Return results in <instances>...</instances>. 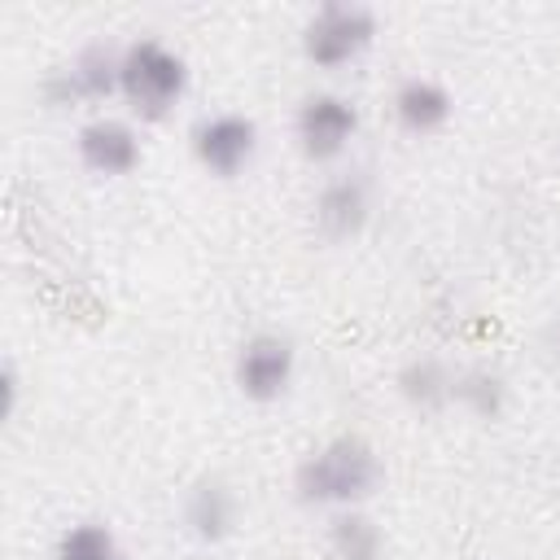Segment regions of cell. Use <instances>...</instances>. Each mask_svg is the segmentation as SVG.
<instances>
[{
  "label": "cell",
  "instance_id": "6da1fadb",
  "mask_svg": "<svg viewBox=\"0 0 560 560\" xmlns=\"http://www.w3.org/2000/svg\"><path fill=\"white\" fill-rule=\"evenodd\" d=\"M381 477L385 468H381L376 446L359 433H337L298 459L293 490L311 508L341 512V508H363L381 490Z\"/></svg>",
  "mask_w": 560,
  "mask_h": 560
},
{
  "label": "cell",
  "instance_id": "7a4b0ae2",
  "mask_svg": "<svg viewBox=\"0 0 560 560\" xmlns=\"http://www.w3.org/2000/svg\"><path fill=\"white\" fill-rule=\"evenodd\" d=\"M188 92V61L162 44L158 35H140L122 44V79L118 96L140 122H162L175 114V105Z\"/></svg>",
  "mask_w": 560,
  "mask_h": 560
},
{
  "label": "cell",
  "instance_id": "3957f363",
  "mask_svg": "<svg viewBox=\"0 0 560 560\" xmlns=\"http://www.w3.org/2000/svg\"><path fill=\"white\" fill-rule=\"evenodd\" d=\"M376 39V13L359 0H324L302 22V57L315 70H341Z\"/></svg>",
  "mask_w": 560,
  "mask_h": 560
},
{
  "label": "cell",
  "instance_id": "277c9868",
  "mask_svg": "<svg viewBox=\"0 0 560 560\" xmlns=\"http://www.w3.org/2000/svg\"><path fill=\"white\" fill-rule=\"evenodd\" d=\"M118 79H122V48L109 39H88L66 66L39 79V96L48 109H70L83 101L118 96Z\"/></svg>",
  "mask_w": 560,
  "mask_h": 560
},
{
  "label": "cell",
  "instance_id": "5b68a950",
  "mask_svg": "<svg viewBox=\"0 0 560 560\" xmlns=\"http://www.w3.org/2000/svg\"><path fill=\"white\" fill-rule=\"evenodd\" d=\"M293 136L306 162L328 166L359 136V105L341 92H311L293 114Z\"/></svg>",
  "mask_w": 560,
  "mask_h": 560
},
{
  "label": "cell",
  "instance_id": "8992f818",
  "mask_svg": "<svg viewBox=\"0 0 560 560\" xmlns=\"http://www.w3.org/2000/svg\"><path fill=\"white\" fill-rule=\"evenodd\" d=\"M258 153V122L236 109L206 114L192 127V158L214 179H236Z\"/></svg>",
  "mask_w": 560,
  "mask_h": 560
},
{
  "label": "cell",
  "instance_id": "52a82bcc",
  "mask_svg": "<svg viewBox=\"0 0 560 560\" xmlns=\"http://www.w3.org/2000/svg\"><path fill=\"white\" fill-rule=\"evenodd\" d=\"M298 372V350L284 332H254L241 341L236 363H232V381L249 402H276L284 398V389L293 385Z\"/></svg>",
  "mask_w": 560,
  "mask_h": 560
},
{
  "label": "cell",
  "instance_id": "ba28073f",
  "mask_svg": "<svg viewBox=\"0 0 560 560\" xmlns=\"http://www.w3.org/2000/svg\"><path fill=\"white\" fill-rule=\"evenodd\" d=\"M74 153L79 162L92 171V175H105V179H122L140 166L144 149H140V131L127 122V118H114V114H96L88 118L79 131H74Z\"/></svg>",
  "mask_w": 560,
  "mask_h": 560
},
{
  "label": "cell",
  "instance_id": "9c48e42d",
  "mask_svg": "<svg viewBox=\"0 0 560 560\" xmlns=\"http://www.w3.org/2000/svg\"><path fill=\"white\" fill-rule=\"evenodd\" d=\"M179 516H184V529H188L197 542L214 547V542H223V538L236 534L241 499H236V490H232L223 477L206 472V477H197V481L184 490Z\"/></svg>",
  "mask_w": 560,
  "mask_h": 560
},
{
  "label": "cell",
  "instance_id": "30bf717a",
  "mask_svg": "<svg viewBox=\"0 0 560 560\" xmlns=\"http://www.w3.org/2000/svg\"><path fill=\"white\" fill-rule=\"evenodd\" d=\"M372 219V184L363 175H332L315 197V228L324 241H350Z\"/></svg>",
  "mask_w": 560,
  "mask_h": 560
},
{
  "label": "cell",
  "instance_id": "8fae6325",
  "mask_svg": "<svg viewBox=\"0 0 560 560\" xmlns=\"http://www.w3.org/2000/svg\"><path fill=\"white\" fill-rule=\"evenodd\" d=\"M455 101L446 92V83H438L433 74H407L394 88V118L407 136H433L451 122Z\"/></svg>",
  "mask_w": 560,
  "mask_h": 560
},
{
  "label": "cell",
  "instance_id": "7c38bea8",
  "mask_svg": "<svg viewBox=\"0 0 560 560\" xmlns=\"http://www.w3.org/2000/svg\"><path fill=\"white\" fill-rule=\"evenodd\" d=\"M394 385H398V398L407 407H416V411H442V407H451V394H455V368H446L433 354H416V359H407L398 368Z\"/></svg>",
  "mask_w": 560,
  "mask_h": 560
},
{
  "label": "cell",
  "instance_id": "4fadbf2b",
  "mask_svg": "<svg viewBox=\"0 0 560 560\" xmlns=\"http://www.w3.org/2000/svg\"><path fill=\"white\" fill-rule=\"evenodd\" d=\"M328 556L332 560H385V534L363 508H341L328 516Z\"/></svg>",
  "mask_w": 560,
  "mask_h": 560
},
{
  "label": "cell",
  "instance_id": "5bb4252c",
  "mask_svg": "<svg viewBox=\"0 0 560 560\" xmlns=\"http://www.w3.org/2000/svg\"><path fill=\"white\" fill-rule=\"evenodd\" d=\"M451 402H459L468 416L477 420H499L508 411V381L503 372L486 368V363H472V368H459L455 372V394Z\"/></svg>",
  "mask_w": 560,
  "mask_h": 560
},
{
  "label": "cell",
  "instance_id": "9a60e30c",
  "mask_svg": "<svg viewBox=\"0 0 560 560\" xmlns=\"http://www.w3.org/2000/svg\"><path fill=\"white\" fill-rule=\"evenodd\" d=\"M52 560H127V547L105 521H74L57 534Z\"/></svg>",
  "mask_w": 560,
  "mask_h": 560
},
{
  "label": "cell",
  "instance_id": "2e32d148",
  "mask_svg": "<svg viewBox=\"0 0 560 560\" xmlns=\"http://www.w3.org/2000/svg\"><path fill=\"white\" fill-rule=\"evenodd\" d=\"M0 385H4V416H13V407H18V368L13 363H4Z\"/></svg>",
  "mask_w": 560,
  "mask_h": 560
}]
</instances>
